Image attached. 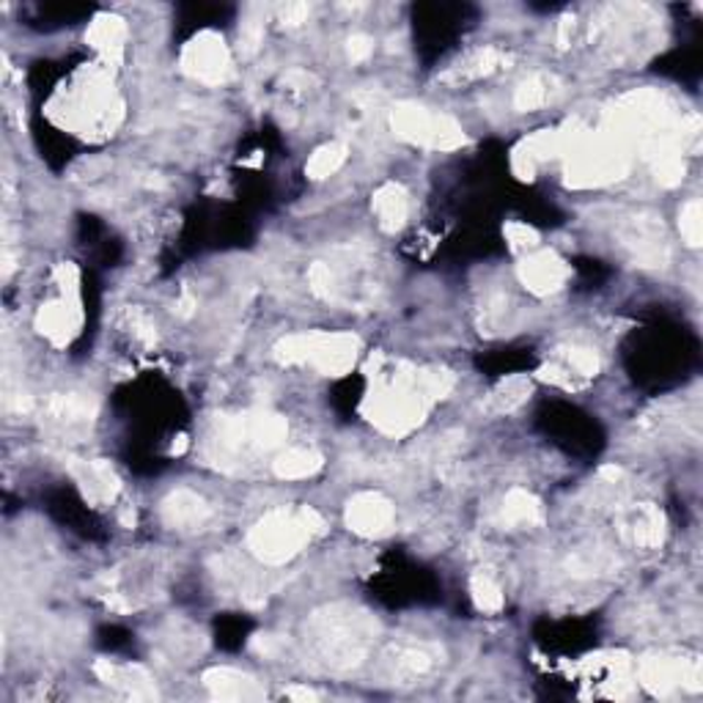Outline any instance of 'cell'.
<instances>
[{
  "mask_svg": "<svg viewBox=\"0 0 703 703\" xmlns=\"http://www.w3.org/2000/svg\"><path fill=\"white\" fill-rule=\"evenodd\" d=\"M368 394L363 418L388 437H407L426 420L437 401L448 399L457 379L446 368L415 366L388 355H371L366 366Z\"/></svg>",
  "mask_w": 703,
  "mask_h": 703,
  "instance_id": "obj_1",
  "label": "cell"
},
{
  "mask_svg": "<svg viewBox=\"0 0 703 703\" xmlns=\"http://www.w3.org/2000/svg\"><path fill=\"white\" fill-rule=\"evenodd\" d=\"M374 635H377V624L371 615L349 604L319 610L305 624L310 654L330 671H352L363 665L374 645Z\"/></svg>",
  "mask_w": 703,
  "mask_h": 703,
  "instance_id": "obj_2",
  "label": "cell"
},
{
  "mask_svg": "<svg viewBox=\"0 0 703 703\" xmlns=\"http://www.w3.org/2000/svg\"><path fill=\"white\" fill-rule=\"evenodd\" d=\"M289 426L286 418L269 410H251L242 415H226L217 420L210 437V459L221 468L242 465L253 454H267L284 446Z\"/></svg>",
  "mask_w": 703,
  "mask_h": 703,
  "instance_id": "obj_3",
  "label": "cell"
},
{
  "mask_svg": "<svg viewBox=\"0 0 703 703\" xmlns=\"http://www.w3.org/2000/svg\"><path fill=\"white\" fill-rule=\"evenodd\" d=\"M325 533V517L310 506L303 509H275L267 511L262 520L247 530V552L256 558L258 563L267 567H281V563L292 561L294 556L303 552L314 536Z\"/></svg>",
  "mask_w": 703,
  "mask_h": 703,
  "instance_id": "obj_4",
  "label": "cell"
},
{
  "mask_svg": "<svg viewBox=\"0 0 703 703\" xmlns=\"http://www.w3.org/2000/svg\"><path fill=\"white\" fill-rule=\"evenodd\" d=\"M360 349V338L352 333L310 330L281 338L275 344V357L284 366L314 368L316 374H325V377H347L357 366Z\"/></svg>",
  "mask_w": 703,
  "mask_h": 703,
  "instance_id": "obj_5",
  "label": "cell"
},
{
  "mask_svg": "<svg viewBox=\"0 0 703 703\" xmlns=\"http://www.w3.org/2000/svg\"><path fill=\"white\" fill-rule=\"evenodd\" d=\"M567 182L572 187H602L630 171V149L613 132H583L567 154Z\"/></svg>",
  "mask_w": 703,
  "mask_h": 703,
  "instance_id": "obj_6",
  "label": "cell"
},
{
  "mask_svg": "<svg viewBox=\"0 0 703 703\" xmlns=\"http://www.w3.org/2000/svg\"><path fill=\"white\" fill-rule=\"evenodd\" d=\"M390 126L401 141L420 149H431V152H454V149H462L468 141L457 119L431 111V108L415 105V102L396 105L390 111Z\"/></svg>",
  "mask_w": 703,
  "mask_h": 703,
  "instance_id": "obj_7",
  "label": "cell"
},
{
  "mask_svg": "<svg viewBox=\"0 0 703 703\" xmlns=\"http://www.w3.org/2000/svg\"><path fill=\"white\" fill-rule=\"evenodd\" d=\"M635 682H641L651 695L668 699L676 690H701V662L682 654H645L638 660Z\"/></svg>",
  "mask_w": 703,
  "mask_h": 703,
  "instance_id": "obj_8",
  "label": "cell"
},
{
  "mask_svg": "<svg viewBox=\"0 0 703 703\" xmlns=\"http://www.w3.org/2000/svg\"><path fill=\"white\" fill-rule=\"evenodd\" d=\"M182 72L204 85H223L232 78V50L215 31H201L182 50Z\"/></svg>",
  "mask_w": 703,
  "mask_h": 703,
  "instance_id": "obj_9",
  "label": "cell"
},
{
  "mask_svg": "<svg viewBox=\"0 0 703 703\" xmlns=\"http://www.w3.org/2000/svg\"><path fill=\"white\" fill-rule=\"evenodd\" d=\"M442 665V649L429 641L394 643L383 654L385 676L394 684H415Z\"/></svg>",
  "mask_w": 703,
  "mask_h": 703,
  "instance_id": "obj_10",
  "label": "cell"
},
{
  "mask_svg": "<svg viewBox=\"0 0 703 703\" xmlns=\"http://www.w3.org/2000/svg\"><path fill=\"white\" fill-rule=\"evenodd\" d=\"M517 278L536 297H550V294L561 292L572 278V267L558 256L556 251L547 247H536L533 253H526L517 264Z\"/></svg>",
  "mask_w": 703,
  "mask_h": 703,
  "instance_id": "obj_11",
  "label": "cell"
},
{
  "mask_svg": "<svg viewBox=\"0 0 703 703\" xmlns=\"http://www.w3.org/2000/svg\"><path fill=\"white\" fill-rule=\"evenodd\" d=\"M344 520L352 533L363 536V539H379V536L390 533L396 522V509L383 492L377 489H366V492L352 495Z\"/></svg>",
  "mask_w": 703,
  "mask_h": 703,
  "instance_id": "obj_12",
  "label": "cell"
},
{
  "mask_svg": "<svg viewBox=\"0 0 703 703\" xmlns=\"http://www.w3.org/2000/svg\"><path fill=\"white\" fill-rule=\"evenodd\" d=\"M69 472L91 506H108L119 498L121 478L105 459H72Z\"/></svg>",
  "mask_w": 703,
  "mask_h": 703,
  "instance_id": "obj_13",
  "label": "cell"
},
{
  "mask_svg": "<svg viewBox=\"0 0 703 703\" xmlns=\"http://www.w3.org/2000/svg\"><path fill=\"white\" fill-rule=\"evenodd\" d=\"M160 520L165 528L179 530V533H193L212 520V506L204 495L193 489H174L160 503Z\"/></svg>",
  "mask_w": 703,
  "mask_h": 703,
  "instance_id": "obj_14",
  "label": "cell"
},
{
  "mask_svg": "<svg viewBox=\"0 0 703 703\" xmlns=\"http://www.w3.org/2000/svg\"><path fill=\"white\" fill-rule=\"evenodd\" d=\"M80 325H83V303L61 294L53 303L42 305L37 314V330L55 347H67L80 333Z\"/></svg>",
  "mask_w": 703,
  "mask_h": 703,
  "instance_id": "obj_15",
  "label": "cell"
},
{
  "mask_svg": "<svg viewBox=\"0 0 703 703\" xmlns=\"http://www.w3.org/2000/svg\"><path fill=\"white\" fill-rule=\"evenodd\" d=\"M96 676L108 684V687L119 690L126 699L135 701H154L157 699V684L154 676L143 665H132V662H111L100 660L94 665Z\"/></svg>",
  "mask_w": 703,
  "mask_h": 703,
  "instance_id": "obj_16",
  "label": "cell"
},
{
  "mask_svg": "<svg viewBox=\"0 0 703 703\" xmlns=\"http://www.w3.org/2000/svg\"><path fill=\"white\" fill-rule=\"evenodd\" d=\"M621 242L632 253V258L638 264H645V267H656L668 256L662 223L656 217H632L624 232H621Z\"/></svg>",
  "mask_w": 703,
  "mask_h": 703,
  "instance_id": "obj_17",
  "label": "cell"
},
{
  "mask_svg": "<svg viewBox=\"0 0 703 703\" xmlns=\"http://www.w3.org/2000/svg\"><path fill=\"white\" fill-rule=\"evenodd\" d=\"M204 687L217 701H264L267 690L251 673L236 668H210L204 673Z\"/></svg>",
  "mask_w": 703,
  "mask_h": 703,
  "instance_id": "obj_18",
  "label": "cell"
},
{
  "mask_svg": "<svg viewBox=\"0 0 703 703\" xmlns=\"http://www.w3.org/2000/svg\"><path fill=\"white\" fill-rule=\"evenodd\" d=\"M624 533L641 550H656L665 541V514L654 503L632 506L624 517Z\"/></svg>",
  "mask_w": 703,
  "mask_h": 703,
  "instance_id": "obj_19",
  "label": "cell"
},
{
  "mask_svg": "<svg viewBox=\"0 0 703 703\" xmlns=\"http://www.w3.org/2000/svg\"><path fill=\"white\" fill-rule=\"evenodd\" d=\"M371 212L385 234L401 232L407 226V217H410V195L399 182H385L374 193Z\"/></svg>",
  "mask_w": 703,
  "mask_h": 703,
  "instance_id": "obj_20",
  "label": "cell"
},
{
  "mask_svg": "<svg viewBox=\"0 0 703 703\" xmlns=\"http://www.w3.org/2000/svg\"><path fill=\"white\" fill-rule=\"evenodd\" d=\"M498 522L509 530L541 526V522H544V509H541V500L522 487L509 489L503 498V503H500V509H498Z\"/></svg>",
  "mask_w": 703,
  "mask_h": 703,
  "instance_id": "obj_21",
  "label": "cell"
},
{
  "mask_svg": "<svg viewBox=\"0 0 703 703\" xmlns=\"http://www.w3.org/2000/svg\"><path fill=\"white\" fill-rule=\"evenodd\" d=\"M96 405L91 396L85 394H61L53 396L48 405V418L53 420L59 429L74 431V429H85V426L94 420Z\"/></svg>",
  "mask_w": 703,
  "mask_h": 703,
  "instance_id": "obj_22",
  "label": "cell"
},
{
  "mask_svg": "<svg viewBox=\"0 0 703 703\" xmlns=\"http://www.w3.org/2000/svg\"><path fill=\"white\" fill-rule=\"evenodd\" d=\"M85 39H89L91 48H94L108 63H119L121 55H124V44H126L124 20L116 14H100L89 26Z\"/></svg>",
  "mask_w": 703,
  "mask_h": 703,
  "instance_id": "obj_23",
  "label": "cell"
},
{
  "mask_svg": "<svg viewBox=\"0 0 703 703\" xmlns=\"http://www.w3.org/2000/svg\"><path fill=\"white\" fill-rule=\"evenodd\" d=\"M322 465H325V457L319 451L297 446L286 448V451H281L273 459V472L278 478H284V481H303V478L316 476L322 470Z\"/></svg>",
  "mask_w": 703,
  "mask_h": 703,
  "instance_id": "obj_24",
  "label": "cell"
},
{
  "mask_svg": "<svg viewBox=\"0 0 703 703\" xmlns=\"http://www.w3.org/2000/svg\"><path fill=\"white\" fill-rule=\"evenodd\" d=\"M506 63H509V55L500 53L498 48H483V50H476V53L468 55L459 67L451 69V74H446V80H451V83H472V80H481V78H489L492 72H498V69H503Z\"/></svg>",
  "mask_w": 703,
  "mask_h": 703,
  "instance_id": "obj_25",
  "label": "cell"
},
{
  "mask_svg": "<svg viewBox=\"0 0 703 703\" xmlns=\"http://www.w3.org/2000/svg\"><path fill=\"white\" fill-rule=\"evenodd\" d=\"M558 94V80L552 74H530L528 80H522L514 91V108L517 111H539L547 102H552V96Z\"/></svg>",
  "mask_w": 703,
  "mask_h": 703,
  "instance_id": "obj_26",
  "label": "cell"
},
{
  "mask_svg": "<svg viewBox=\"0 0 703 703\" xmlns=\"http://www.w3.org/2000/svg\"><path fill=\"white\" fill-rule=\"evenodd\" d=\"M530 394H533L530 379L522 377V374H514V377L503 379V383L492 390V396H489V410H492L495 415H509L520 410V407L530 399Z\"/></svg>",
  "mask_w": 703,
  "mask_h": 703,
  "instance_id": "obj_27",
  "label": "cell"
},
{
  "mask_svg": "<svg viewBox=\"0 0 703 703\" xmlns=\"http://www.w3.org/2000/svg\"><path fill=\"white\" fill-rule=\"evenodd\" d=\"M347 157H349L347 143H344V141H330V143H325V146H319L314 154H310V160L305 163V174H308V179H314V182H322V179H330L333 174H338V171L344 169Z\"/></svg>",
  "mask_w": 703,
  "mask_h": 703,
  "instance_id": "obj_28",
  "label": "cell"
},
{
  "mask_svg": "<svg viewBox=\"0 0 703 703\" xmlns=\"http://www.w3.org/2000/svg\"><path fill=\"white\" fill-rule=\"evenodd\" d=\"M470 599L481 613H500L506 604L503 588H500L498 578L489 569H478L470 578Z\"/></svg>",
  "mask_w": 703,
  "mask_h": 703,
  "instance_id": "obj_29",
  "label": "cell"
},
{
  "mask_svg": "<svg viewBox=\"0 0 703 703\" xmlns=\"http://www.w3.org/2000/svg\"><path fill=\"white\" fill-rule=\"evenodd\" d=\"M556 360L567 368V374L574 379V383L593 379L599 374V368H602L599 355L591 347H567L561 349V355H558Z\"/></svg>",
  "mask_w": 703,
  "mask_h": 703,
  "instance_id": "obj_30",
  "label": "cell"
},
{
  "mask_svg": "<svg viewBox=\"0 0 703 703\" xmlns=\"http://www.w3.org/2000/svg\"><path fill=\"white\" fill-rule=\"evenodd\" d=\"M308 289L316 294L319 299H338L342 294V286H338V273L333 264L327 262H314L308 269Z\"/></svg>",
  "mask_w": 703,
  "mask_h": 703,
  "instance_id": "obj_31",
  "label": "cell"
},
{
  "mask_svg": "<svg viewBox=\"0 0 703 703\" xmlns=\"http://www.w3.org/2000/svg\"><path fill=\"white\" fill-rule=\"evenodd\" d=\"M264 39V9L262 6H251L242 17V26H240V44H242V53L253 55L258 50Z\"/></svg>",
  "mask_w": 703,
  "mask_h": 703,
  "instance_id": "obj_32",
  "label": "cell"
},
{
  "mask_svg": "<svg viewBox=\"0 0 703 703\" xmlns=\"http://www.w3.org/2000/svg\"><path fill=\"white\" fill-rule=\"evenodd\" d=\"M679 232L690 247H701L703 242V206L701 201H687L679 212Z\"/></svg>",
  "mask_w": 703,
  "mask_h": 703,
  "instance_id": "obj_33",
  "label": "cell"
},
{
  "mask_svg": "<svg viewBox=\"0 0 703 703\" xmlns=\"http://www.w3.org/2000/svg\"><path fill=\"white\" fill-rule=\"evenodd\" d=\"M503 236H506V242H509L511 253H517V256H526V253H533L536 247H539V242H541L539 232H536L533 226H528V223H520V221L506 223Z\"/></svg>",
  "mask_w": 703,
  "mask_h": 703,
  "instance_id": "obj_34",
  "label": "cell"
},
{
  "mask_svg": "<svg viewBox=\"0 0 703 703\" xmlns=\"http://www.w3.org/2000/svg\"><path fill=\"white\" fill-rule=\"evenodd\" d=\"M347 55L352 63H363L374 55V39L366 33H355L347 39Z\"/></svg>",
  "mask_w": 703,
  "mask_h": 703,
  "instance_id": "obj_35",
  "label": "cell"
},
{
  "mask_svg": "<svg viewBox=\"0 0 703 703\" xmlns=\"http://www.w3.org/2000/svg\"><path fill=\"white\" fill-rule=\"evenodd\" d=\"M278 20L281 26L294 28V26H303L308 20V6L305 3H286L278 9Z\"/></svg>",
  "mask_w": 703,
  "mask_h": 703,
  "instance_id": "obj_36",
  "label": "cell"
},
{
  "mask_svg": "<svg viewBox=\"0 0 703 703\" xmlns=\"http://www.w3.org/2000/svg\"><path fill=\"white\" fill-rule=\"evenodd\" d=\"M314 83H316V78L310 72H305V69H292V72L284 78V85H289L292 91H305V89H310Z\"/></svg>",
  "mask_w": 703,
  "mask_h": 703,
  "instance_id": "obj_37",
  "label": "cell"
},
{
  "mask_svg": "<svg viewBox=\"0 0 703 703\" xmlns=\"http://www.w3.org/2000/svg\"><path fill=\"white\" fill-rule=\"evenodd\" d=\"M284 695H286V699H297V701H314V699H319V695H316L314 690H308V687H289Z\"/></svg>",
  "mask_w": 703,
  "mask_h": 703,
  "instance_id": "obj_38",
  "label": "cell"
},
{
  "mask_svg": "<svg viewBox=\"0 0 703 703\" xmlns=\"http://www.w3.org/2000/svg\"><path fill=\"white\" fill-rule=\"evenodd\" d=\"M193 305H195V299L190 297V294H184V297L179 299L176 310H179V314H182V316H190V314H193Z\"/></svg>",
  "mask_w": 703,
  "mask_h": 703,
  "instance_id": "obj_39",
  "label": "cell"
}]
</instances>
